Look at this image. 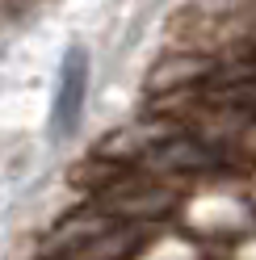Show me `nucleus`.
<instances>
[{"label":"nucleus","instance_id":"obj_1","mask_svg":"<svg viewBox=\"0 0 256 260\" xmlns=\"http://www.w3.org/2000/svg\"><path fill=\"white\" fill-rule=\"evenodd\" d=\"M109 214L114 222H155L177 210V193L164 189V185H151V181H126V176H114L92 202Z\"/></svg>","mask_w":256,"mask_h":260},{"label":"nucleus","instance_id":"obj_2","mask_svg":"<svg viewBox=\"0 0 256 260\" xmlns=\"http://www.w3.org/2000/svg\"><path fill=\"white\" fill-rule=\"evenodd\" d=\"M84 92H88V55L84 46H72L59 63V84H55V109H51V130L63 139L80 126L84 113Z\"/></svg>","mask_w":256,"mask_h":260},{"label":"nucleus","instance_id":"obj_3","mask_svg":"<svg viewBox=\"0 0 256 260\" xmlns=\"http://www.w3.org/2000/svg\"><path fill=\"white\" fill-rule=\"evenodd\" d=\"M218 72V63L210 55L198 51H172L147 72V92L151 96H172V92H189L194 84H206Z\"/></svg>","mask_w":256,"mask_h":260},{"label":"nucleus","instance_id":"obj_4","mask_svg":"<svg viewBox=\"0 0 256 260\" xmlns=\"http://www.w3.org/2000/svg\"><path fill=\"white\" fill-rule=\"evenodd\" d=\"M147 172H202L214 164V151L206 147L202 139L194 135H181V130H168L155 147L139 159Z\"/></svg>","mask_w":256,"mask_h":260}]
</instances>
